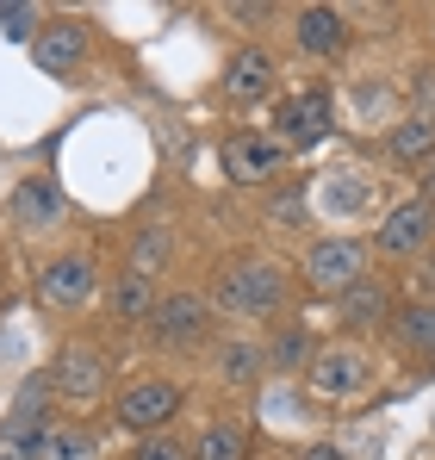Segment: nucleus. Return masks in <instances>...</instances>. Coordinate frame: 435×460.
I'll return each mask as SVG.
<instances>
[{
	"instance_id": "obj_14",
	"label": "nucleus",
	"mask_w": 435,
	"mask_h": 460,
	"mask_svg": "<svg viewBox=\"0 0 435 460\" xmlns=\"http://www.w3.org/2000/svg\"><path fill=\"white\" fill-rule=\"evenodd\" d=\"M81 57H87V25L63 19V25L38 31V69L44 75H69V69H81Z\"/></svg>"
},
{
	"instance_id": "obj_23",
	"label": "nucleus",
	"mask_w": 435,
	"mask_h": 460,
	"mask_svg": "<svg viewBox=\"0 0 435 460\" xmlns=\"http://www.w3.org/2000/svg\"><path fill=\"white\" fill-rule=\"evenodd\" d=\"M162 261H168V225H149L144 236H138V261H131V268H138L144 280H155Z\"/></svg>"
},
{
	"instance_id": "obj_10",
	"label": "nucleus",
	"mask_w": 435,
	"mask_h": 460,
	"mask_svg": "<svg viewBox=\"0 0 435 460\" xmlns=\"http://www.w3.org/2000/svg\"><path fill=\"white\" fill-rule=\"evenodd\" d=\"M324 131H330V100H324V93H287V100L274 106V131H268V137H274L280 150H287V144L305 150V144H317Z\"/></svg>"
},
{
	"instance_id": "obj_16",
	"label": "nucleus",
	"mask_w": 435,
	"mask_h": 460,
	"mask_svg": "<svg viewBox=\"0 0 435 460\" xmlns=\"http://www.w3.org/2000/svg\"><path fill=\"white\" fill-rule=\"evenodd\" d=\"M317 206H324L330 218H342V225H349V218H361L367 206H373V181L355 174V168H342V174H330V181L317 187Z\"/></svg>"
},
{
	"instance_id": "obj_4",
	"label": "nucleus",
	"mask_w": 435,
	"mask_h": 460,
	"mask_svg": "<svg viewBox=\"0 0 435 460\" xmlns=\"http://www.w3.org/2000/svg\"><path fill=\"white\" fill-rule=\"evenodd\" d=\"M435 243V206L430 199H398L379 230H373V249L379 255H398V261H417V255H430Z\"/></svg>"
},
{
	"instance_id": "obj_25",
	"label": "nucleus",
	"mask_w": 435,
	"mask_h": 460,
	"mask_svg": "<svg viewBox=\"0 0 435 460\" xmlns=\"http://www.w3.org/2000/svg\"><path fill=\"white\" fill-rule=\"evenodd\" d=\"M268 367H298V374L311 367V355H305V336H298V330H287V336L268 349Z\"/></svg>"
},
{
	"instance_id": "obj_18",
	"label": "nucleus",
	"mask_w": 435,
	"mask_h": 460,
	"mask_svg": "<svg viewBox=\"0 0 435 460\" xmlns=\"http://www.w3.org/2000/svg\"><path fill=\"white\" fill-rule=\"evenodd\" d=\"M106 305L119 323H149V311H155V280H144L138 268H125L112 287H106Z\"/></svg>"
},
{
	"instance_id": "obj_7",
	"label": "nucleus",
	"mask_w": 435,
	"mask_h": 460,
	"mask_svg": "<svg viewBox=\"0 0 435 460\" xmlns=\"http://www.w3.org/2000/svg\"><path fill=\"white\" fill-rule=\"evenodd\" d=\"M174 411H181V385L174 380H138V385L119 392V429H131V436L168 429Z\"/></svg>"
},
{
	"instance_id": "obj_6",
	"label": "nucleus",
	"mask_w": 435,
	"mask_h": 460,
	"mask_svg": "<svg viewBox=\"0 0 435 460\" xmlns=\"http://www.w3.org/2000/svg\"><path fill=\"white\" fill-rule=\"evenodd\" d=\"M280 168H287V150H280L268 131H230V137H224V174H230L236 187H268Z\"/></svg>"
},
{
	"instance_id": "obj_13",
	"label": "nucleus",
	"mask_w": 435,
	"mask_h": 460,
	"mask_svg": "<svg viewBox=\"0 0 435 460\" xmlns=\"http://www.w3.org/2000/svg\"><path fill=\"white\" fill-rule=\"evenodd\" d=\"M386 150L398 168H430L435 162V112H404L386 131Z\"/></svg>"
},
{
	"instance_id": "obj_20",
	"label": "nucleus",
	"mask_w": 435,
	"mask_h": 460,
	"mask_svg": "<svg viewBox=\"0 0 435 460\" xmlns=\"http://www.w3.org/2000/svg\"><path fill=\"white\" fill-rule=\"evenodd\" d=\"M31 460H100V442L87 423H50Z\"/></svg>"
},
{
	"instance_id": "obj_17",
	"label": "nucleus",
	"mask_w": 435,
	"mask_h": 460,
	"mask_svg": "<svg viewBox=\"0 0 435 460\" xmlns=\"http://www.w3.org/2000/svg\"><path fill=\"white\" fill-rule=\"evenodd\" d=\"M13 218L25 230H57L63 225V193H57L50 181H25V187L13 193Z\"/></svg>"
},
{
	"instance_id": "obj_30",
	"label": "nucleus",
	"mask_w": 435,
	"mask_h": 460,
	"mask_svg": "<svg viewBox=\"0 0 435 460\" xmlns=\"http://www.w3.org/2000/svg\"><path fill=\"white\" fill-rule=\"evenodd\" d=\"M423 199H430V206H435V168H430V193H423Z\"/></svg>"
},
{
	"instance_id": "obj_11",
	"label": "nucleus",
	"mask_w": 435,
	"mask_h": 460,
	"mask_svg": "<svg viewBox=\"0 0 435 460\" xmlns=\"http://www.w3.org/2000/svg\"><path fill=\"white\" fill-rule=\"evenodd\" d=\"M38 299L50 311H75L93 299V261L87 255H57L44 274H38Z\"/></svg>"
},
{
	"instance_id": "obj_19",
	"label": "nucleus",
	"mask_w": 435,
	"mask_h": 460,
	"mask_svg": "<svg viewBox=\"0 0 435 460\" xmlns=\"http://www.w3.org/2000/svg\"><path fill=\"white\" fill-rule=\"evenodd\" d=\"M336 311H342V323H392V293H386L379 274H367L336 299Z\"/></svg>"
},
{
	"instance_id": "obj_22",
	"label": "nucleus",
	"mask_w": 435,
	"mask_h": 460,
	"mask_svg": "<svg viewBox=\"0 0 435 460\" xmlns=\"http://www.w3.org/2000/svg\"><path fill=\"white\" fill-rule=\"evenodd\" d=\"M398 336H404V349H417V355L435 361V299L404 311V317H398Z\"/></svg>"
},
{
	"instance_id": "obj_26",
	"label": "nucleus",
	"mask_w": 435,
	"mask_h": 460,
	"mask_svg": "<svg viewBox=\"0 0 435 460\" xmlns=\"http://www.w3.org/2000/svg\"><path fill=\"white\" fill-rule=\"evenodd\" d=\"M274 218H280L287 230H298V225H305V199H298V193H287V199H274Z\"/></svg>"
},
{
	"instance_id": "obj_8",
	"label": "nucleus",
	"mask_w": 435,
	"mask_h": 460,
	"mask_svg": "<svg viewBox=\"0 0 435 460\" xmlns=\"http://www.w3.org/2000/svg\"><path fill=\"white\" fill-rule=\"evenodd\" d=\"M106 374H112V361H106L100 349L69 342V349L57 355V367H50V392L69 398V404H93V398L106 392Z\"/></svg>"
},
{
	"instance_id": "obj_2",
	"label": "nucleus",
	"mask_w": 435,
	"mask_h": 460,
	"mask_svg": "<svg viewBox=\"0 0 435 460\" xmlns=\"http://www.w3.org/2000/svg\"><path fill=\"white\" fill-rule=\"evenodd\" d=\"M373 355L355 349V342H336V349H317L311 355V367H305V385L317 392V398H330V404H349V398H361L367 385H373Z\"/></svg>"
},
{
	"instance_id": "obj_27",
	"label": "nucleus",
	"mask_w": 435,
	"mask_h": 460,
	"mask_svg": "<svg viewBox=\"0 0 435 460\" xmlns=\"http://www.w3.org/2000/svg\"><path fill=\"white\" fill-rule=\"evenodd\" d=\"M298 460H349V455H342L336 442H305V448H298Z\"/></svg>"
},
{
	"instance_id": "obj_3",
	"label": "nucleus",
	"mask_w": 435,
	"mask_h": 460,
	"mask_svg": "<svg viewBox=\"0 0 435 460\" xmlns=\"http://www.w3.org/2000/svg\"><path fill=\"white\" fill-rule=\"evenodd\" d=\"M355 280H367V243L361 236H317L305 249V287L311 293H349Z\"/></svg>"
},
{
	"instance_id": "obj_9",
	"label": "nucleus",
	"mask_w": 435,
	"mask_h": 460,
	"mask_svg": "<svg viewBox=\"0 0 435 460\" xmlns=\"http://www.w3.org/2000/svg\"><path fill=\"white\" fill-rule=\"evenodd\" d=\"M274 81H280V63H274V50H262V44H243V50H230V63H224V100H236V106H255V100H268L274 93Z\"/></svg>"
},
{
	"instance_id": "obj_5",
	"label": "nucleus",
	"mask_w": 435,
	"mask_h": 460,
	"mask_svg": "<svg viewBox=\"0 0 435 460\" xmlns=\"http://www.w3.org/2000/svg\"><path fill=\"white\" fill-rule=\"evenodd\" d=\"M206 330H212V299L206 293H168L149 311L155 349H193V342H206Z\"/></svg>"
},
{
	"instance_id": "obj_21",
	"label": "nucleus",
	"mask_w": 435,
	"mask_h": 460,
	"mask_svg": "<svg viewBox=\"0 0 435 460\" xmlns=\"http://www.w3.org/2000/svg\"><path fill=\"white\" fill-rule=\"evenodd\" d=\"M193 460H249V436H243V423L212 417V423L193 436Z\"/></svg>"
},
{
	"instance_id": "obj_29",
	"label": "nucleus",
	"mask_w": 435,
	"mask_h": 460,
	"mask_svg": "<svg viewBox=\"0 0 435 460\" xmlns=\"http://www.w3.org/2000/svg\"><path fill=\"white\" fill-rule=\"evenodd\" d=\"M0 460H31L25 448H13V442H0Z\"/></svg>"
},
{
	"instance_id": "obj_24",
	"label": "nucleus",
	"mask_w": 435,
	"mask_h": 460,
	"mask_svg": "<svg viewBox=\"0 0 435 460\" xmlns=\"http://www.w3.org/2000/svg\"><path fill=\"white\" fill-rule=\"evenodd\" d=\"M131 460H193V442H181L174 429H155V436L138 442V455H131Z\"/></svg>"
},
{
	"instance_id": "obj_1",
	"label": "nucleus",
	"mask_w": 435,
	"mask_h": 460,
	"mask_svg": "<svg viewBox=\"0 0 435 460\" xmlns=\"http://www.w3.org/2000/svg\"><path fill=\"white\" fill-rule=\"evenodd\" d=\"M218 311L230 317H274L287 311V268L280 261H262V255H243L218 274Z\"/></svg>"
},
{
	"instance_id": "obj_28",
	"label": "nucleus",
	"mask_w": 435,
	"mask_h": 460,
	"mask_svg": "<svg viewBox=\"0 0 435 460\" xmlns=\"http://www.w3.org/2000/svg\"><path fill=\"white\" fill-rule=\"evenodd\" d=\"M224 13H230L236 25H262V19H268V6H224Z\"/></svg>"
},
{
	"instance_id": "obj_15",
	"label": "nucleus",
	"mask_w": 435,
	"mask_h": 460,
	"mask_svg": "<svg viewBox=\"0 0 435 460\" xmlns=\"http://www.w3.org/2000/svg\"><path fill=\"white\" fill-rule=\"evenodd\" d=\"M212 374L224 385H255L268 374V349L262 342H249V336H224L212 349Z\"/></svg>"
},
{
	"instance_id": "obj_12",
	"label": "nucleus",
	"mask_w": 435,
	"mask_h": 460,
	"mask_svg": "<svg viewBox=\"0 0 435 460\" xmlns=\"http://www.w3.org/2000/svg\"><path fill=\"white\" fill-rule=\"evenodd\" d=\"M292 44H298L305 57H336V50L349 44V19H342L336 6H298V13H292Z\"/></svg>"
}]
</instances>
